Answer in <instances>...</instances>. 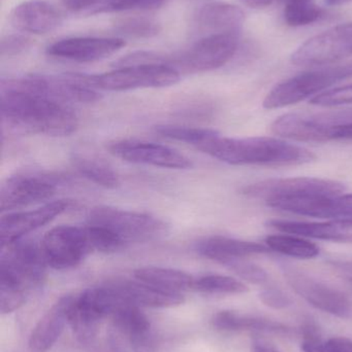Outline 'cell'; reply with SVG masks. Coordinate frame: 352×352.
<instances>
[{"label": "cell", "instance_id": "cell-1", "mask_svg": "<svg viewBox=\"0 0 352 352\" xmlns=\"http://www.w3.org/2000/svg\"><path fill=\"white\" fill-rule=\"evenodd\" d=\"M0 89L1 118L12 127L56 138L70 135L78 128V117L66 103L3 82Z\"/></svg>", "mask_w": 352, "mask_h": 352}, {"label": "cell", "instance_id": "cell-2", "mask_svg": "<svg viewBox=\"0 0 352 352\" xmlns=\"http://www.w3.org/2000/svg\"><path fill=\"white\" fill-rule=\"evenodd\" d=\"M196 150L231 165L291 166L307 164L316 159L311 151L278 138H227L219 133Z\"/></svg>", "mask_w": 352, "mask_h": 352}, {"label": "cell", "instance_id": "cell-3", "mask_svg": "<svg viewBox=\"0 0 352 352\" xmlns=\"http://www.w3.org/2000/svg\"><path fill=\"white\" fill-rule=\"evenodd\" d=\"M87 225L99 231L109 254L159 239L167 232V223L154 215L111 206L93 208Z\"/></svg>", "mask_w": 352, "mask_h": 352}, {"label": "cell", "instance_id": "cell-4", "mask_svg": "<svg viewBox=\"0 0 352 352\" xmlns=\"http://www.w3.org/2000/svg\"><path fill=\"white\" fill-rule=\"evenodd\" d=\"M83 84L95 90L121 91L165 88L180 80V72L169 64L150 63L123 66L99 76L74 74Z\"/></svg>", "mask_w": 352, "mask_h": 352}, {"label": "cell", "instance_id": "cell-5", "mask_svg": "<svg viewBox=\"0 0 352 352\" xmlns=\"http://www.w3.org/2000/svg\"><path fill=\"white\" fill-rule=\"evenodd\" d=\"M351 78L352 62L303 72L277 85L267 95L262 105L265 109H275L297 104L312 95L320 94L324 89Z\"/></svg>", "mask_w": 352, "mask_h": 352}, {"label": "cell", "instance_id": "cell-6", "mask_svg": "<svg viewBox=\"0 0 352 352\" xmlns=\"http://www.w3.org/2000/svg\"><path fill=\"white\" fill-rule=\"evenodd\" d=\"M1 248L0 283L28 294L43 285L48 265L39 244L21 239Z\"/></svg>", "mask_w": 352, "mask_h": 352}, {"label": "cell", "instance_id": "cell-7", "mask_svg": "<svg viewBox=\"0 0 352 352\" xmlns=\"http://www.w3.org/2000/svg\"><path fill=\"white\" fill-rule=\"evenodd\" d=\"M39 245L48 267L55 270L74 268L94 252L86 226L54 228L45 233Z\"/></svg>", "mask_w": 352, "mask_h": 352}, {"label": "cell", "instance_id": "cell-8", "mask_svg": "<svg viewBox=\"0 0 352 352\" xmlns=\"http://www.w3.org/2000/svg\"><path fill=\"white\" fill-rule=\"evenodd\" d=\"M352 56V23L333 27L304 43L291 55L298 66L329 65Z\"/></svg>", "mask_w": 352, "mask_h": 352}, {"label": "cell", "instance_id": "cell-9", "mask_svg": "<svg viewBox=\"0 0 352 352\" xmlns=\"http://www.w3.org/2000/svg\"><path fill=\"white\" fill-rule=\"evenodd\" d=\"M240 33H216L200 39L188 51L174 58V64L186 72H205L222 67L237 53Z\"/></svg>", "mask_w": 352, "mask_h": 352}, {"label": "cell", "instance_id": "cell-10", "mask_svg": "<svg viewBox=\"0 0 352 352\" xmlns=\"http://www.w3.org/2000/svg\"><path fill=\"white\" fill-rule=\"evenodd\" d=\"M345 190L344 184L334 180L315 177H291L267 179L245 186L242 190L249 198H289L301 196H338Z\"/></svg>", "mask_w": 352, "mask_h": 352}, {"label": "cell", "instance_id": "cell-11", "mask_svg": "<svg viewBox=\"0 0 352 352\" xmlns=\"http://www.w3.org/2000/svg\"><path fill=\"white\" fill-rule=\"evenodd\" d=\"M112 309L113 301L103 285L85 289L79 297H74L68 324L76 338L81 343L92 342L101 320L109 318Z\"/></svg>", "mask_w": 352, "mask_h": 352}, {"label": "cell", "instance_id": "cell-12", "mask_svg": "<svg viewBox=\"0 0 352 352\" xmlns=\"http://www.w3.org/2000/svg\"><path fill=\"white\" fill-rule=\"evenodd\" d=\"M284 277L291 289L316 309L343 320L352 318V302L343 292L293 268H285Z\"/></svg>", "mask_w": 352, "mask_h": 352}, {"label": "cell", "instance_id": "cell-13", "mask_svg": "<svg viewBox=\"0 0 352 352\" xmlns=\"http://www.w3.org/2000/svg\"><path fill=\"white\" fill-rule=\"evenodd\" d=\"M111 154L126 162L167 169H189L192 162L178 151L154 142L122 140L111 142Z\"/></svg>", "mask_w": 352, "mask_h": 352}, {"label": "cell", "instance_id": "cell-14", "mask_svg": "<svg viewBox=\"0 0 352 352\" xmlns=\"http://www.w3.org/2000/svg\"><path fill=\"white\" fill-rule=\"evenodd\" d=\"M57 182L51 176L23 173L8 178L0 190L2 212L24 208L49 200L55 195Z\"/></svg>", "mask_w": 352, "mask_h": 352}, {"label": "cell", "instance_id": "cell-15", "mask_svg": "<svg viewBox=\"0 0 352 352\" xmlns=\"http://www.w3.org/2000/svg\"><path fill=\"white\" fill-rule=\"evenodd\" d=\"M267 205L287 212L318 219H352V194L271 199Z\"/></svg>", "mask_w": 352, "mask_h": 352}, {"label": "cell", "instance_id": "cell-16", "mask_svg": "<svg viewBox=\"0 0 352 352\" xmlns=\"http://www.w3.org/2000/svg\"><path fill=\"white\" fill-rule=\"evenodd\" d=\"M72 202L70 200H57L47 203L32 210L10 212L0 221V242L1 248L23 239L24 236L65 212Z\"/></svg>", "mask_w": 352, "mask_h": 352}, {"label": "cell", "instance_id": "cell-17", "mask_svg": "<svg viewBox=\"0 0 352 352\" xmlns=\"http://www.w3.org/2000/svg\"><path fill=\"white\" fill-rule=\"evenodd\" d=\"M125 45V41L118 37H70L50 45L47 54L57 59L87 63L105 59Z\"/></svg>", "mask_w": 352, "mask_h": 352}, {"label": "cell", "instance_id": "cell-18", "mask_svg": "<svg viewBox=\"0 0 352 352\" xmlns=\"http://www.w3.org/2000/svg\"><path fill=\"white\" fill-rule=\"evenodd\" d=\"M107 283L122 301L136 307L169 308L184 303L181 293L165 291L138 279H115Z\"/></svg>", "mask_w": 352, "mask_h": 352}, {"label": "cell", "instance_id": "cell-19", "mask_svg": "<svg viewBox=\"0 0 352 352\" xmlns=\"http://www.w3.org/2000/svg\"><path fill=\"white\" fill-rule=\"evenodd\" d=\"M74 297L60 298L39 320L29 337L31 352H47L57 342L66 324L70 322V312Z\"/></svg>", "mask_w": 352, "mask_h": 352}, {"label": "cell", "instance_id": "cell-20", "mask_svg": "<svg viewBox=\"0 0 352 352\" xmlns=\"http://www.w3.org/2000/svg\"><path fill=\"white\" fill-rule=\"evenodd\" d=\"M12 26L23 32L45 34L61 25V14L49 2L28 0L17 6L10 16Z\"/></svg>", "mask_w": 352, "mask_h": 352}, {"label": "cell", "instance_id": "cell-21", "mask_svg": "<svg viewBox=\"0 0 352 352\" xmlns=\"http://www.w3.org/2000/svg\"><path fill=\"white\" fill-rule=\"evenodd\" d=\"M269 227L285 234L327 241L352 243V219H333L324 223L270 221Z\"/></svg>", "mask_w": 352, "mask_h": 352}, {"label": "cell", "instance_id": "cell-22", "mask_svg": "<svg viewBox=\"0 0 352 352\" xmlns=\"http://www.w3.org/2000/svg\"><path fill=\"white\" fill-rule=\"evenodd\" d=\"M196 250L204 258L221 265H225L237 258H245L254 254H269L272 252L264 244L234 239L225 236L205 238L196 244Z\"/></svg>", "mask_w": 352, "mask_h": 352}, {"label": "cell", "instance_id": "cell-23", "mask_svg": "<svg viewBox=\"0 0 352 352\" xmlns=\"http://www.w3.org/2000/svg\"><path fill=\"white\" fill-rule=\"evenodd\" d=\"M245 14L234 4L210 2L202 6L198 14V23L204 30L216 33H240Z\"/></svg>", "mask_w": 352, "mask_h": 352}, {"label": "cell", "instance_id": "cell-24", "mask_svg": "<svg viewBox=\"0 0 352 352\" xmlns=\"http://www.w3.org/2000/svg\"><path fill=\"white\" fill-rule=\"evenodd\" d=\"M212 324L215 328L227 332H242V331H253V332L273 333L278 335H289L291 329L287 324L269 318L238 314L235 311L218 312L212 318Z\"/></svg>", "mask_w": 352, "mask_h": 352}, {"label": "cell", "instance_id": "cell-25", "mask_svg": "<svg viewBox=\"0 0 352 352\" xmlns=\"http://www.w3.org/2000/svg\"><path fill=\"white\" fill-rule=\"evenodd\" d=\"M64 6L74 14H92L125 10H148L159 8L165 0H62Z\"/></svg>", "mask_w": 352, "mask_h": 352}, {"label": "cell", "instance_id": "cell-26", "mask_svg": "<svg viewBox=\"0 0 352 352\" xmlns=\"http://www.w3.org/2000/svg\"><path fill=\"white\" fill-rule=\"evenodd\" d=\"M134 276L143 283L174 293L182 294V292L194 289V277L177 269L143 267L134 271Z\"/></svg>", "mask_w": 352, "mask_h": 352}, {"label": "cell", "instance_id": "cell-27", "mask_svg": "<svg viewBox=\"0 0 352 352\" xmlns=\"http://www.w3.org/2000/svg\"><path fill=\"white\" fill-rule=\"evenodd\" d=\"M72 162L83 177L94 182L97 186L105 188H116L120 186V177L117 173L96 157L76 154L72 157Z\"/></svg>", "mask_w": 352, "mask_h": 352}, {"label": "cell", "instance_id": "cell-28", "mask_svg": "<svg viewBox=\"0 0 352 352\" xmlns=\"http://www.w3.org/2000/svg\"><path fill=\"white\" fill-rule=\"evenodd\" d=\"M266 244L273 252L302 260H309L320 254V248L316 244L291 234L269 236L266 239Z\"/></svg>", "mask_w": 352, "mask_h": 352}, {"label": "cell", "instance_id": "cell-29", "mask_svg": "<svg viewBox=\"0 0 352 352\" xmlns=\"http://www.w3.org/2000/svg\"><path fill=\"white\" fill-rule=\"evenodd\" d=\"M194 289L200 293L217 295H240L249 291L247 285L238 279L225 275H205L194 279Z\"/></svg>", "mask_w": 352, "mask_h": 352}, {"label": "cell", "instance_id": "cell-30", "mask_svg": "<svg viewBox=\"0 0 352 352\" xmlns=\"http://www.w3.org/2000/svg\"><path fill=\"white\" fill-rule=\"evenodd\" d=\"M284 20L291 27L313 24L324 16L314 0H285Z\"/></svg>", "mask_w": 352, "mask_h": 352}, {"label": "cell", "instance_id": "cell-31", "mask_svg": "<svg viewBox=\"0 0 352 352\" xmlns=\"http://www.w3.org/2000/svg\"><path fill=\"white\" fill-rule=\"evenodd\" d=\"M155 131L163 138L185 142L196 148L204 144L206 140H210L211 138L218 134V132L208 129V128L180 125H159L155 128Z\"/></svg>", "mask_w": 352, "mask_h": 352}, {"label": "cell", "instance_id": "cell-32", "mask_svg": "<svg viewBox=\"0 0 352 352\" xmlns=\"http://www.w3.org/2000/svg\"><path fill=\"white\" fill-rule=\"evenodd\" d=\"M158 22L148 18L128 16L115 23V30L132 38H152L161 32Z\"/></svg>", "mask_w": 352, "mask_h": 352}, {"label": "cell", "instance_id": "cell-33", "mask_svg": "<svg viewBox=\"0 0 352 352\" xmlns=\"http://www.w3.org/2000/svg\"><path fill=\"white\" fill-rule=\"evenodd\" d=\"M238 276L253 285H262L268 281V274L262 267L247 262L244 258H237L225 265Z\"/></svg>", "mask_w": 352, "mask_h": 352}, {"label": "cell", "instance_id": "cell-34", "mask_svg": "<svg viewBox=\"0 0 352 352\" xmlns=\"http://www.w3.org/2000/svg\"><path fill=\"white\" fill-rule=\"evenodd\" d=\"M310 103L322 107H340V105L351 104L352 85L324 91V92L312 97Z\"/></svg>", "mask_w": 352, "mask_h": 352}, {"label": "cell", "instance_id": "cell-35", "mask_svg": "<svg viewBox=\"0 0 352 352\" xmlns=\"http://www.w3.org/2000/svg\"><path fill=\"white\" fill-rule=\"evenodd\" d=\"M308 119L320 126H339L352 124V109H334L307 115Z\"/></svg>", "mask_w": 352, "mask_h": 352}, {"label": "cell", "instance_id": "cell-36", "mask_svg": "<svg viewBox=\"0 0 352 352\" xmlns=\"http://www.w3.org/2000/svg\"><path fill=\"white\" fill-rule=\"evenodd\" d=\"M30 39L21 35H6L0 41V54L2 57H14L20 55L30 47Z\"/></svg>", "mask_w": 352, "mask_h": 352}, {"label": "cell", "instance_id": "cell-37", "mask_svg": "<svg viewBox=\"0 0 352 352\" xmlns=\"http://www.w3.org/2000/svg\"><path fill=\"white\" fill-rule=\"evenodd\" d=\"M260 299L265 305L273 309H285L293 304L287 294L275 287L262 289L260 293Z\"/></svg>", "mask_w": 352, "mask_h": 352}, {"label": "cell", "instance_id": "cell-38", "mask_svg": "<svg viewBox=\"0 0 352 352\" xmlns=\"http://www.w3.org/2000/svg\"><path fill=\"white\" fill-rule=\"evenodd\" d=\"M132 352H156L152 331H144L128 337Z\"/></svg>", "mask_w": 352, "mask_h": 352}, {"label": "cell", "instance_id": "cell-39", "mask_svg": "<svg viewBox=\"0 0 352 352\" xmlns=\"http://www.w3.org/2000/svg\"><path fill=\"white\" fill-rule=\"evenodd\" d=\"M303 344L302 349L304 352H330L326 347V344H322L318 331L315 330L312 324H307L303 328Z\"/></svg>", "mask_w": 352, "mask_h": 352}, {"label": "cell", "instance_id": "cell-40", "mask_svg": "<svg viewBox=\"0 0 352 352\" xmlns=\"http://www.w3.org/2000/svg\"><path fill=\"white\" fill-rule=\"evenodd\" d=\"M326 347L330 352H352V340L345 337H333L327 341Z\"/></svg>", "mask_w": 352, "mask_h": 352}, {"label": "cell", "instance_id": "cell-41", "mask_svg": "<svg viewBox=\"0 0 352 352\" xmlns=\"http://www.w3.org/2000/svg\"><path fill=\"white\" fill-rule=\"evenodd\" d=\"M333 268L338 270L339 272L349 277V280L352 281V260L351 261H333L330 263Z\"/></svg>", "mask_w": 352, "mask_h": 352}, {"label": "cell", "instance_id": "cell-42", "mask_svg": "<svg viewBox=\"0 0 352 352\" xmlns=\"http://www.w3.org/2000/svg\"><path fill=\"white\" fill-rule=\"evenodd\" d=\"M252 352H280L272 345L267 344L262 341L256 340L252 344Z\"/></svg>", "mask_w": 352, "mask_h": 352}, {"label": "cell", "instance_id": "cell-43", "mask_svg": "<svg viewBox=\"0 0 352 352\" xmlns=\"http://www.w3.org/2000/svg\"><path fill=\"white\" fill-rule=\"evenodd\" d=\"M242 1L250 8H260L270 6L273 0H242Z\"/></svg>", "mask_w": 352, "mask_h": 352}, {"label": "cell", "instance_id": "cell-44", "mask_svg": "<svg viewBox=\"0 0 352 352\" xmlns=\"http://www.w3.org/2000/svg\"><path fill=\"white\" fill-rule=\"evenodd\" d=\"M352 0H324V3L329 6H341V4L347 3V2H351Z\"/></svg>", "mask_w": 352, "mask_h": 352}, {"label": "cell", "instance_id": "cell-45", "mask_svg": "<svg viewBox=\"0 0 352 352\" xmlns=\"http://www.w3.org/2000/svg\"><path fill=\"white\" fill-rule=\"evenodd\" d=\"M283 1H285V0H283Z\"/></svg>", "mask_w": 352, "mask_h": 352}]
</instances>
